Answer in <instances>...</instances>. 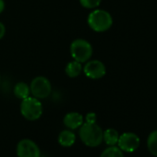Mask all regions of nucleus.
Wrapping results in <instances>:
<instances>
[{"instance_id":"f8f14e48","label":"nucleus","mask_w":157,"mask_h":157,"mask_svg":"<svg viewBox=\"0 0 157 157\" xmlns=\"http://www.w3.org/2000/svg\"><path fill=\"white\" fill-rule=\"evenodd\" d=\"M14 94L18 98L23 100L30 96V94H31L30 86L23 82H20L14 87Z\"/></svg>"},{"instance_id":"6e6552de","label":"nucleus","mask_w":157,"mask_h":157,"mask_svg":"<svg viewBox=\"0 0 157 157\" xmlns=\"http://www.w3.org/2000/svg\"><path fill=\"white\" fill-rule=\"evenodd\" d=\"M118 148L121 151L127 152H132L136 151L140 145V138L131 132H126L119 136L118 138Z\"/></svg>"},{"instance_id":"0eeeda50","label":"nucleus","mask_w":157,"mask_h":157,"mask_svg":"<svg viewBox=\"0 0 157 157\" xmlns=\"http://www.w3.org/2000/svg\"><path fill=\"white\" fill-rule=\"evenodd\" d=\"M84 74L93 80H98L103 78L106 73L105 66L100 60H88L83 67Z\"/></svg>"},{"instance_id":"9d476101","label":"nucleus","mask_w":157,"mask_h":157,"mask_svg":"<svg viewBox=\"0 0 157 157\" xmlns=\"http://www.w3.org/2000/svg\"><path fill=\"white\" fill-rule=\"evenodd\" d=\"M57 140L63 147H71L76 141V135L71 129H65L59 133Z\"/></svg>"},{"instance_id":"423d86ee","label":"nucleus","mask_w":157,"mask_h":157,"mask_svg":"<svg viewBox=\"0 0 157 157\" xmlns=\"http://www.w3.org/2000/svg\"><path fill=\"white\" fill-rule=\"evenodd\" d=\"M16 152L18 157H41L39 146L30 139H23L19 141Z\"/></svg>"},{"instance_id":"9b49d317","label":"nucleus","mask_w":157,"mask_h":157,"mask_svg":"<svg viewBox=\"0 0 157 157\" xmlns=\"http://www.w3.org/2000/svg\"><path fill=\"white\" fill-rule=\"evenodd\" d=\"M65 71H66V74L69 78H76L78 75H81V73L82 71V63L78 61H76V60H73L67 65Z\"/></svg>"},{"instance_id":"20e7f679","label":"nucleus","mask_w":157,"mask_h":157,"mask_svg":"<svg viewBox=\"0 0 157 157\" xmlns=\"http://www.w3.org/2000/svg\"><path fill=\"white\" fill-rule=\"evenodd\" d=\"M70 53L74 60L85 63L93 55L92 44L84 39H76L70 44Z\"/></svg>"},{"instance_id":"a211bd4d","label":"nucleus","mask_w":157,"mask_h":157,"mask_svg":"<svg viewBox=\"0 0 157 157\" xmlns=\"http://www.w3.org/2000/svg\"><path fill=\"white\" fill-rule=\"evenodd\" d=\"M5 33H6V28H5V25L2 23V22H0V40H1L4 35H5Z\"/></svg>"},{"instance_id":"6ab92c4d","label":"nucleus","mask_w":157,"mask_h":157,"mask_svg":"<svg viewBox=\"0 0 157 157\" xmlns=\"http://www.w3.org/2000/svg\"><path fill=\"white\" fill-rule=\"evenodd\" d=\"M5 10V2L4 0H0V13H2Z\"/></svg>"},{"instance_id":"7ed1b4c3","label":"nucleus","mask_w":157,"mask_h":157,"mask_svg":"<svg viewBox=\"0 0 157 157\" xmlns=\"http://www.w3.org/2000/svg\"><path fill=\"white\" fill-rule=\"evenodd\" d=\"M21 113L24 118L30 121L39 119L43 114V105L39 99L35 97H27L21 101Z\"/></svg>"},{"instance_id":"aec40b11","label":"nucleus","mask_w":157,"mask_h":157,"mask_svg":"<svg viewBox=\"0 0 157 157\" xmlns=\"http://www.w3.org/2000/svg\"><path fill=\"white\" fill-rule=\"evenodd\" d=\"M0 82H1V75H0Z\"/></svg>"},{"instance_id":"f3484780","label":"nucleus","mask_w":157,"mask_h":157,"mask_svg":"<svg viewBox=\"0 0 157 157\" xmlns=\"http://www.w3.org/2000/svg\"><path fill=\"white\" fill-rule=\"evenodd\" d=\"M96 114L95 113H89L86 116V122L87 123H96Z\"/></svg>"},{"instance_id":"dca6fc26","label":"nucleus","mask_w":157,"mask_h":157,"mask_svg":"<svg viewBox=\"0 0 157 157\" xmlns=\"http://www.w3.org/2000/svg\"><path fill=\"white\" fill-rule=\"evenodd\" d=\"M102 0H80L81 5L85 9H95L101 4Z\"/></svg>"},{"instance_id":"4468645a","label":"nucleus","mask_w":157,"mask_h":157,"mask_svg":"<svg viewBox=\"0 0 157 157\" xmlns=\"http://www.w3.org/2000/svg\"><path fill=\"white\" fill-rule=\"evenodd\" d=\"M147 146L150 152L157 157V130L152 131L147 140Z\"/></svg>"},{"instance_id":"39448f33","label":"nucleus","mask_w":157,"mask_h":157,"mask_svg":"<svg viewBox=\"0 0 157 157\" xmlns=\"http://www.w3.org/2000/svg\"><path fill=\"white\" fill-rule=\"evenodd\" d=\"M30 90L33 97L39 100L44 99L50 95L52 91V85L48 78L43 76H38L34 78L31 82Z\"/></svg>"},{"instance_id":"ddd939ff","label":"nucleus","mask_w":157,"mask_h":157,"mask_svg":"<svg viewBox=\"0 0 157 157\" xmlns=\"http://www.w3.org/2000/svg\"><path fill=\"white\" fill-rule=\"evenodd\" d=\"M118 138L119 134L114 128H107L106 130H105L103 135V140H105V142L108 146H115L118 141Z\"/></svg>"},{"instance_id":"f03ea898","label":"nucleus","mask_w":157,"mask_h":157,"mask_svg":"<svg viewBox=\"0 0 157 157\" xmlns=\"http://www.w3.org/2000/svg\"><path fill=\"white\" fill-rule=\"evenodd\" d=\"M88 24L94 32L103 33L111 28L113 19L109 12L103 10H95L90 13Z\"/></svg>"},{"instance_id":"2eb2a0df","label":"nucleus","mask_w":157,"mask_h":157,"mask_svg":"<svg viewBox=\"0 0 157 157\" xmlns=\"http://www.w3.org/2000/svg\"><path fill=\"white\" fill-rule=\"evenodd\" d=\"M100 157H124V154L118 147L109 146L102 152Z\"/></svg>"},{"instance_id":"f257e3e1","label":"nucleus","mask_w":157,"mask_h":157,"mask_svg":"<svg viewBox=\"0 0 157 157\" xmlns=\"http://www.w3.org/2000/svg\"><path fill=\"white\" fill-rule=\"evenodd\" d=\"M81 140L88 147H97L103 141L104 131L96 123H83L78 131Z\"/></svg>"},{"instance_id":"1a4fd4ad","label":"nucleus","mask_w":157,"mask_h":157,"mask_svg":"<svg viewBox=\"0 0 157 157\" xmlns=\"http://www.w3.org/2000/svg\"><path fill=\"white\" fill-rule=\"evenodd\" d=\"M63 122H64V125L68 129L74 130L77 128H80L81 126L83 124V117L80 113L70 112L64 117Z\"/></svg>"}]
</instances>
